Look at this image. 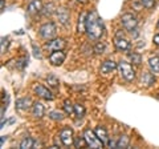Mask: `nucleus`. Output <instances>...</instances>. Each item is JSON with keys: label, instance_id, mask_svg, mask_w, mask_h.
Masks as SVG:
<instances>
[{"label": "nucleus", "instance_id": "4", "mask_svg": "<svg viewBox=\"0 0 159 149\" xmlns=\"http://www.w3.org/2000/svg\"><path fill=\"white\" fill-rule=\"evenodd\" d=\"M40 36H41L43 39H45V40H49V39H52L56 36V32H57V29H56V24L52 23V22H49V23H45V24H43L41 27H40Z\"/></svg>", "mask_w": 159, "mask_h": 149}, {"label": "nucleus", "instance_id": "38", "mask_svg": "<svg viewBox=\"0 0 159 149\" xmlns=\"http://www.w3.org/2000/svg\"><path fill=\"white\" fill-rule=\"evenodd\" d=\"M158 27H159V22H158Z\"/></svg>", "mask_w": 159, "mask_h": 149}, {"label": "nucleus", "instance_id": "7", "mask_svg": "<svg viewBox=\"0 0 159 149\" xmlns=\"http://www.w3.org/2000/svg\"><path fill=\"white\" fill-rule=\"evenodd\" d=\"M60 140H61L62 145L70 147L73 144V141H74L72 128H64V129H61V132H60Z\"/></svg>", "mask_w": 159, "mask_h": 149}, {"label": "nucleus", "instance_id": "32", "mask_svg": "<svg viewBox=\"0 0 159 149\" xmlns=\"http://www.w3.org/2000/svg\"><path fill=\"white\" fill-rule=\"evenodd\" d=\"M32 47H33V53H34V56H36L37 59H41V53H40V49L39 48H36V46L34 44H32Z\"/></svg>", "mask_w": 159, "mask_h": 149}, {"label": "nucleus", "instance_id": "16", "mask_svg": "<svg viewBox=\"0 0 159 149\" xmlns=\"http://www.w3.org/2000/svg\"><path fill=\"white\" fill-rule=\"evenodd\" d=\"M44 112H45V108L41 103H33L32 105V115L36 118H41L44 116Z\"/></svg>", "mask_w": 159, "mask_h": 149}, {"label": "nucleus", "instance_id": "23", "mask_svg": "<svg viewBox=\"0 0 159 149\" xmlns=\"http://www.w3.org/2000/svg\"><path fill=\"white\" fill-rule=\"evenodd\" d=\"M129 59H130V61L134 64V65H141V63H142V56L137 52H133V53L129 55Z\"/></svg>", "mask_w": 159, "mask_h": 149}, {"label": "nucleus", "instance_id": "24", "mask_svg": "<svg viewBox=\"0 0 159 149\" xmlns=\"http://www.w3.org/2000/svg\"><path fill=\"white\" fill-rule=\"evenodd\" d=\"M47 83H48V85L52 87V88H58V85H60L58 79L54 76V74H49V76L47 77Z\"/></svg>", "mask_w": 159, "mask_h": 149}, {"label": "nucleus", "instance_id": "27", "mask_svg": "<svg viewBox=\"0 0 159 149\" xmlns=\"http://www.w3.org/2000/svg\"><path fill=\"white\" fill-rule=\"evenodd\" d=\"M64 109H65L66 115H73V113H74V105H72V103L69 100L64 101Z\"/></svg>", "mask_w": 159, "mask_h": 149}, {"label": "nucleus", "instance_id": "34", "mask_svg": "<svg viewBox=\"0 0 159 149\" xmlns=\"http://www.w3.org/2000/svg\"><path fill=\"white\" fill-rule=\"evenodd\" d=\"M130 33H131V36H133V37H137V36H138V31H137L135 28H134L133 31H130Z\"/></svg>", "mask_w": 159, "mask_h": 149}, {"label": "nucleus", "instance_id": "6", "mask_svg": "<svg viewBox=\"0 0 159 149\" xmlns=\"http://www.w3.org/2000/svg\"><path fill=\"white\" fill-rule=\"evenodd\" d=\"M114 46H116V48L118 51H129V49L131 48L130 41L123 37V35L121 32H118L116 39H114Z\"/></svg>", "mask_w": 159, "mask_h": 149}, {"label": "nucleus", "instance_id": "31", "mask_svg": "<svg viewBox=\"0 0 159 149\" xmlns=\"http://www.w3.org/2000/svg\"><path fill=\"white\" fill-rule=\"evenodd\" d=\"M8 37H3L2 39V53H4L6 52V49H7V47H8Z\"/></svg>", "mask_w": 159, "mask_h": 149}, {"label": "nucleus", "instance_id": "19", "mask_svg": "<svg viewBox=\"0 0 159 149\" xmlns=\"http://www.w3.org/2000/svg\"><path fill=\"white\" fill-rule=\"evenodd\" d=\"M148 67H150L151 72L159 73V57L158 56H152V57L148 59Z\"/></svg>", "mask_w": 159, "mask_h": 149}, {"label": "nucleus", "instance_id": "8", "mask_svg": "<svg viewBox=\"0 0 159 149\" xmlns=\"http://www.w3.org/2000/svg\"><path fill=\"white\" fill-rule=\"evenodd\" d=\"M65 57H66L65 52H64L62 49H58V51H53L51 53V56H49V61H51L52 65L58 67V65H61V64L65 61Z\"/></svg>", "mask_w": 159, "mask_h": 149}, {"label": "nucleus", "instance_id": "35", "mask_svg": "<svg viewBox=\"0 0 159 149\" xmlns=\"http://www.w3.org/2000/svg\"><path fill=\"white\" fill-rule=\"evenodd\" d=\"M6 140H7V138L3 136V137H2V141H0V144H2V145H3V144H4V141H6Z\"/></svg>", "mask_w": 159, "mask_h": 149}, {"label": "nucleus", "instance_id": "12", "mask_svg": "<svg viewBox=\"0 0 159 149\" xmlns=\"http://www.w3.org/2000/svg\"><path fill=\"white\" fill-rule=\"evenodd\" d=\"M43 3H41V0H31L28 4V8H27V11L31 13V15H37L40 12H43Z\"/></svg>", "mask_w": 159, "mask_h": 149}, {"label": "nucleus", "instance_id": "28", "mask_svg": "<svg viewBox=\"0 0 159 149\" xmlns=\"http://www.w3.org/2000/svg\"><path fill=\"white\" fill-rule=\"evenodd\" d=\"M49 117L52 118V120H56V121H61L62 118H64V115L61 112H58V111H53L49 113Z\"/></svg>", "mask_w": 159, "mask_h": 149}, {"label": "nucleus", "instance_id": "17", "mask_svg": "<svg viewBox=\"0 0 159 149\" xmlns=\"http://www.w3.org/2000/svg\"><path fill=\"white\" fill-rule=\"evenodd\" d=\"M142 84L145 87H151L155 84V76L150 72H145L142 74Z\"/></svg>", "mask_w": 159, "mask_h": 149}, {"label": "nucleus", "instance_id": "2", "mask_svg": "<svg viewBox=\"0 0 159 149\" xmlns=\"http://www.w3.org/2000/svg\"><path fill=\"white\" fill-rule=\"evenodd\" d=\"M118 71L126 81H133L134 79H135V71H134L133 65L126 63V61H119L118 63Z\"/></svg>", "mask_w": 159, "mask_h": 149}, {"label": "nucleus", "instance_id": "1", "mask_svg": "<svg viewBox=\"0 0 159 149\" xmlns=\"http://www.w3.org/2000/svg\"><path fill=\"white\" fill-rule=\"evenodd\" d=\"M103 23L99 19L98 13L96 11H92L90 13H88V19H86V33L92 40H98L101 39L103 35Z\"/></svg>", "mask_w": 159, "mask_h": 149}, {"label": "nucleus", "instance_id": "14", "mask_svg": "<svg viewBox=\"0 0 159 149\" xmlns=\"http://www.w3.org/2000/svg\"><path fill=\"white\" fill-rule=\"evenodd\" d=\"M96 135L98 136V138L99 140H101L103 144H105V145H109V144H110V141H109V135H107V132H106V129L103 128V127H97L96 128Z\"/></svg>", "mask_w": 159, "mask_h": 149}, {"label": "nucleus", "instance_id": "11", "mask_svg": "<svg viewBox=\"0 0 159 149\" xmlns=\"http://www.w3.org/2000/svg\"><path fill=\"white\" fill-rule=\"evenodd\" d=\"M56 15H57V19H58V22L62 24V26H68L69 23H70V15H69V11L66 8H64V7H60L56 9Z\"/></svg>", "mask_w": 159, "mask_h": 149}, {"label": "nucleus", "instance_id": "21", "mask_svg": "<svg viewBox=\"0 0 159 149\" xmlns=\"http://www.w3.org/2000/svg\"><path fill=\"white\" fill-rule=\"evenodd\" d=\"M74 113L77 118H82L85 116V107L82 104H74Z\"/></svg>", "mask_w": 159, "mask_h": 149}, {"label": "nucleus", "instance_id": "5", "mask_svg": "<svg viewBox=\"0 0 159 149\" xmlns=\"http://www.w3.org/2000/svg\"><path fill=\"white\" fill-rule=\"evenodd\" d=\"M121 23H122V27L125 28L126 31H133V29L137 28V26H138V20H137L135 15H133V13L122 15Z\"/></svg>", "mask_w": 159, "mask_h": 149}, {"label": "nucleus", "instance_id": "9", "mask_svg": "<svg viewBox=\"0 0 159 149\" xmlns=\"http://www.w3.org/2000/svg\"><path fill=\"white\" fill-rule=\"evenodd\" d=\"M33 91L36 92V95H37V96L43 97V99H45V100H48V101H52L53 99H54L53 93H52L51 91H49V89H48L47 87L41 85V84H36V85L33 87Z\"/></svg>", "mask_w": 159, "mask_h": 149}, {"label": "nucleus", "instance_id": "13", "mask_svg": "<svg viewBox=\"0 0 159 149\" xmlns=\"http://www.w3.org/2000/svg\"><path fill=\"white\" fill-rule=\"evenodd\" d=\"M32 105H33V103L31 97H23L16 101V108L19 111H28L29 108H32Z\"/></svg>", "mask_w": 159, "mask_h": 149}, {"label": "nucleus", "instance_id": "22", "mask_svg": "<svg viewBox=\"0 0 159 149\" xmlns=\"http://www.w3.org/2000/svg\"><path fill=\"white\" fill-rule=\"evenodd\" d=\"M56 7H54V4L53 3H48L45 7L43 8V13L45 15V16H51L52 13H56Z\"/></svg>", "mask_w": 159, "mask_h": 149}, {"label": "nucleus", "instance_id": "37", "mask_svg": "<svg viewBox=\"0 0 159 149\" xmlns=\"http://www.w3.org/2000/svg\"><path fill=\"white\" fill-rule=\"evenodd\" d=\"M77 2H80V3H86L88 0H77Z\"/></svg>", "mask_w": 159, "mask_h": 149}, {"label": "nucleus", "instance_id": "20", "mask_svg": "<svg viewBox=\"0 0 159 149\" xmlns=\"http://www.w3.org/2000/svg\"><path fill=\"white\" fill-rule=\"evenodd\" d=\"M129 144H130V138L127 135H122L118 137V140L116 142V148H127Z\"/></svg>", "mask_w": 159, "mask_h": 149}, {"label": "nucleus", "instance_id": "10", "mask_svg": "<svg viewBox=\"0 0 159 149\" xmlns=\"http://www.w3.org/2000/svg\"><path fill=\"white\" fill-rule=\"evenodd\" d=\"M66 47V41L61 37H57V39H53L52 41H48L45 44V48L48 51H58V49H64Z\"/></svg>", "mask_w": 159, "mask_h": 149}, {"label": "nucleus", "instance_id": "30", "mask_svg": "<svg viewBox=\"0 0 159 149\" xmlns=\"http://www.w3.org/2000/svg\"><path fill=\"white\" fill-rule=\"evenodd\" d=\"M105 48H106V46H105L103 43H98L97 46L94 47V52L98 53V55H101V53L105 52Z\"/></svg>", "mask_w": 159, "mask_h": 149}, {"label": "nucleus", "instance_id": "25", "mask_svg": "<svg viewBox=\"0 0 159 149\" xmlns=\"http://www.w3.org/2000/svg\"><path fill=\"white\" fill-rule=\"evenodd\" d=\"M33 147H34V141L31 137H25L21 142H20V148L21 149H28V148H33Z\"/></svg>", "mask_w": 159, "mask_h": 149}, {"label": "nucleus", "instance_id": "15", "mask_svg": "<svg viewBox=\"0 0 159 149\" xmlns=\"http://www.w3.org/2000/svg\"><path fill=\"white\" fill-rule=\"evenodd\" d=\"M116 68H118V65L113 60H105V61L102 63V65H101V73H103V74L110 73Z\"/></svg>", "mask_w": 159, "mask_h": 149}, {"label": "nucleus", "instance_id": "3", "mask_svg": "<svg viewBox=\"0 0 159 149\" xmlns=\"http://www.w3.org/2000/svg\"><path fill=\"white\" fill-rule=\"evenodd\" d=\"M84 137H85V140H86L88 147H90V148L101 149V148H103V145H105V144L98 138V136L96 135V132L90 131V129H85V132H84Z\"/></svg>", "mask_w": 159, "mask_h": 149}, {"label": "nucleus", "instance_id": "36", "mask_svg": "<svg viewBox=\"0 0 159 149\" xmlns=\"http://www.w3.org/2000/svg\"><path fill=\"white\" fill-rule=\"evenodd\" d=\"M0 6H2V11H4V0H2V4H0Z\"/></svg>", "mask_w": 159, "mask_h": 149}, {"label": "nucleus", "instance_id": "29", "mask_svg": "<svg viewBox=\"0 0 159 149\" xmlns=\"http://www.w3.org/2000/svg\"><path fill=\"white\" fill-rule=\"evenodd\" d=\"M139 2H141V4L145 8H152L154 6H155V0H139Z\"/></svg>", "mask_w": 159, "mask_h": 149}, {"label": "nucleus", "instance_id": "18", "mask_svg": "<svg viewBox=\"0 0 159 149\" xmlns=\"http://www.w3.org/2000/svg\"><path fill=\"white\" fill-rule=\"evenodd\" d=\"M86 19H88L86 12H82L80 15V19H78V32L80 33L86 32Z\"/></svg>", "mask_w": 159, "mask_h": 149}, {"label": "nucleus", "instance_id": "26", "mask_svg": "<svg viewBox=\"0 0 159 149\" xmlns=\"http://www.w3.org/2000/svg\"><path fill=\"white\" fill-rule=\"evenodd\" d=\"M73 144H74V147L76 148H85V147H88V144H86V140H85V137H74V141H73Z\"/></svg>", "mask_w": 159, "mask_h": 149}, {"label": "nucleus", "instance_id": "33", "mask_svg": "<svg viewBox=\"0 0 159 149\" xmlns=\"http://www.w3.org/2000/svg\"><path fill=\"white\" fill-rule=\"evenodd\" d=\"M154 43H155L157 46L159 47V33H158V35H155V36H154Z\"/></svg>", "mask_w": 159, "mask_h": 149}]
</instances>
